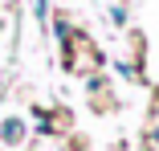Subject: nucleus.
I'll return each instance as SVG.
<instances>
[{"label":"nucleus","instance_id":"1","mask_svg":"<svg viewBox=\"0 0 159 151\" xmlns=\"http://www.w3.org/2000/svg\"><path fill=\"white\" fill-rule=\"evenodd\" d=\"M0 139H4V143H20V139H25V123H20V118H4Z\"/></svg>","mask_w":159,"mask_h":151}]
</instances>
